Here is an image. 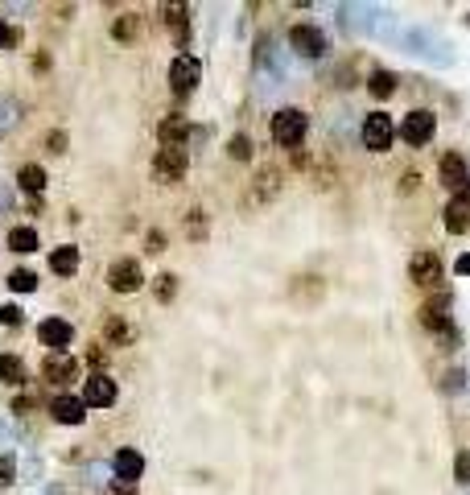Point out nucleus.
I'll use <instances>...</instances> for the list:
<instances>
[{"label": "nucleus", "mask_w": 470, "mask_h": 495, "mask_svg": "<svg viewBox=\"0 0 470 495\" xmlns=\"http://www.w3.org/2000/svg\"><path fill=\"white\" fill-rule=\"evenodd\" d=\"M306 128H309V120L302 108H285V112H277L273 116V141L281 144V149H297V144L306 141Z\"/></svg>", "instance_id": "1"}, {"label": "nucleus", "mask_w": 470, "mask_h": 495, "mask_svg": "<svg viewBox=\"0 0 470 495\" xmlns=\"http://www.w3.org/2000/svg\"><path fill=\"white\" fill-rule=\"evenodd\" d=\"M17 178H21V186L29 190V194H42V190H46V169H42V165H21Z\"/></svg>", "instance_id": "23"}, {"label": "nucleus", "mask_w": 470, "mask_h": 495, "mask_svg": "<svg viewBox=\"0 0 470 495\" xmlns=\"http://www.w3.org/2000/svg\"><path fill=\"white\" fill-rule=\"evenodd\" d=\"M137 25H141V17H137V13H124V17L112 25V33H116L120 42H132V38H137Z\"/></svg>", "instance_id": "26"}, {"label": "nucleus", "mask_w": 470, "mask_h": 495, "mask_svg": "<svg viewBox=\"0 0 470 495\" xmlns=\"http://www.w3.org/2000/svg\"><path fill=\"white\" fill-rule=\"evenodd\" d=\"M198 79H202V67H198V58H190V54H178L173 58V67H169V83H173V91L186 95L198 87Z\"/></svg>", "instance_id": "10"}, {"label": "nucleus", "mask_w": 470, "mask_h": 495, "mask_svg": "<svg viewBox=\"0 0 470 495\" xmlns=\"http://www.w3.org/2000/svg\"><path fill=\"white\" fill-rule=\"evenodd\" d=\"M13 42H17V29H13L8 21H0V50H4V46H13Z\"/></svg>", "instance_id": "31"}, {"label": "nucleus", "mask_w": 470, "mask_h": 495, "mask_svg": "<svg viewBox=\"0 0 470 495\" xmlns=\"http://www.w3.org/2000/svg\"><path fill=\"white\" fill-rule=\"evenodd\" d=\"M458 479H462V483L470 479V454H458Z\"/></svg>", "instance_id": "34"}, {"label": "nucleus", "mask_w": 470, "mask_h": 495, "mask_svg": "<svg viewBox=\"0 0 470 495\" xmlns=\"http://www.w3.org/2000/svg\"><path fill=\"white\" fill-rule=\"evenodd\" d=\"M50 144H54V153H62V144H67V137H62V132H50Z\"/></svg>", "instance_id": "37"}, {"label": "nucleus", "mask_w": 470, "mask_h": 495, "mask_svg": "<svg viewBox=\"0 0 470 495\" xmlns=\"http://www.w3.org/2000/svg\"><path fill=\"white\" fill-rule=\"evenodd\" d=\"M186 169H190V153H186V149H157V157H153V178H157L161 186L178 182Z\"/></svg>", "instance_id": "4"}, {"label": "nucleus", "mask_w": 470, "mask_h": 495, "mask_svg": "<svg viewBox=\"0 0 470 495\" xmlns=\"http://www.w3.org/2000/svg\"><path fill=\"white\" fill-rule=\"evenodd\" d=\"M108 495H137V487H128V483H120V487H108Z\"/></svg>", "instance_id": "36"}, {"label": "nucleus", "mask_w": 470, "mask_h": 495, "mask_svg": "<svg viewBox=\"0 0 470 495\" xmlns=\"http://www.w3.org/2000/svg\"><path fill=\"white\" fill-rule=\"evenodd\" d=\"M0 326H21V309L17 306H0Z\"/></svg>", "instance_id": "30"}, {"label": "nucleus", "mask_w": 470, "mask_h": 495, "mask_svg": "<svg viewBox=\"0 0 470 495\" xmlns=\"http://www.w3.org/2000/svg\"><path fill=\"white\" fill-rule=\"evenodd\" d=\"M367 91L376 95V99H388V95L396 91V74H388V71H376V74H372V83H367Z\"/></svg>", "instance_id": "24"}, {"label": "nucleus", "mask_w": 470, "mask_h": 495, "mask_svg": "<svg viewBox=\"0 0 470 495\" xmlns=\"http://www.w3.org/2000/svg\"><path fill=\"white\" fill-rule=\"evenodd\" d=\"M157 137L165 141V149H182V144H186V137H190V124L182 116H169V120H161Z\"/></svg>", "instance_id": "19"}, {"label": "nucleus", "mask_w": 470, "mask_h": 495, "mask_svg": "<svg viewBox=\"0 0 470 495\" xmlns=\"http://www.w3.org/2000/svg\"><path fill=\"white\" fill-rule=\"evenodd\" d=\"M83 404H91V409H112V404H116V380L103 376V372L87 376L83 380Z\"/></svg>", "instance_id": "8"}, {"label": "nucleus", "mask_w": 470, "mask_h": 495, "mask_svg": "<svg viewBox=\"0 0 470 495\" xmlns=\"http://www.w3.org/2000/svg\"><path fill=\"white\" fill-rule=\"evenodd\" d=\"M446 227L454 232V236H462V232H470V194H454L446 207Z\"/></svg>", "instance_id": "17"}, {"label": "nucleus", "mask_w": 470, "mask_h": 495, "mask_svg": "<svg viewBox=\"0 0 470 495\" xmlns=\"http://www.w3.org/2000/svg\"><path fill=\"white\" fill-rule=\"evenodd\" d=\"M186 236L190 239H207V211H202V207L186 211Z\"/></svg>", "instance_id": "25"}, {"label": "nucleus", "mask_w": 470, "mask_h": 495, "mask_svg": "<svg viewBox=\"0 0 470 495\" xmlns=\"http://www.w3.org/2000/svg\"><path fill=\"white\" fill-rule=\"evenodd\" d=\"M50 413H54V421H58V425H83L87 404H83V397H54Z\"/></svg>", "instance_id": "16"}, {"label": "nucleus", "mask_w": 470, "mask_h": 495, "mask_svg": "<svg viewBox=\"0 0 470 495\" xmlns=\"http://www.w3.org/2000/svg\"><path fill=\"white\" fill-rule=\"evenodd\" d=\"M8 248L21 252V256L38 252V232H33V227H8Z\"/></svg>", "instance_id": "20"}, {"label": "nucleus", "mask_w": 470, "mask_h": 495, "mask_svg": "<svg viewBox=\"0 0 470 495\" xmlns=\"http://www.w3.org/2000/svg\"><path fill=\"white\" fill-rule=\"evenodd\" d=\"M227 153H231L235 161H248V157H252V141H248V137L239 132V137H231V144H227Z\"/></svg>", "instance_id": "29"}, {"label": "nucleus", "mask_w": 470, "mask_h": 495, "mask_svg": "<svg viewBox=\"0 0 470 495\" xmlns=\"http://www.w3.org/2000/svg\"><path fill=\"white\" fill-rule=\"evenodd\" d=\"M103 334H108V338H112L116 347H128V343H132V326H128L124 318H116V314H112V318L103 322Z\"/></svg>", "instance_id": "22"}, {"label": "nucleus", "mask_w": 470, "mask_h": 495, "mask_svg": "<svg viewBox=\"0 0 470 495\" xmlns=\"http://www.w3.org/2000/svg\"><path fill=\"white\" fill-rule=\"evenodd\" d=\"M281 190H285V169L281 165H260L256 178H252V190H248V198H243V207H264V203H273Z\"/></svg>", "instance_id": "2"}, {"label": "nucleus", "mask_w": 470, "mask_h": 495, "mask_svg": "<svg viewBox=\"0 0 470 495\" xmlns=\"http://www.w3.org/2000/svg\"><path fill=\"white\" fill-rule=\"evenodd\" d=\"M38 338H42L54 355H67V347L74 343V326L67 318H46V322L38 326Z\"/></svg>", "instance_id": "9"}, {"label": "nucleus", "mask_w": 470, "mask_h": 495, "mask_svg": "<svg viewBox=\"0 0 470 495\" xmlns=\"http://www.w3.org/2000/svg\"><path fill=\"white\" fill-rule=\"evenodd\" d=\"M108 285L116 289V293H137L144 285V268L141 260L124 256V260H112V268H108Z\"/></svg>", "instance_id": "5"}, {"label": "nucleus", "mask_w": 470, "mask_h": 495, "mask_svg": "<svg viewBox=\"0 0 470 495\" xmlns=\"http://www.w3.org/2000/svg\"><path fill=\"white\" fill-rule=\"evenodd\" d=\"M173 293H178V277L173 273H161L157 277V302H173Z\"/></svg>", "instance_id": "28"}, {"label": "nucleus", "mask_w": 470, "mask_h": 495, "mask_svg": "<svg viewBox=\"0 0 470 495\" xmlns=\"http://www.w3.org/2000/svg\"><path fill=\"white\" fill-rule=\"evenodd\" d=\"M433 128H437V116H433V112H425V108H417V112H408V116H404L400 137L413 144V149H421V144L433 141Z\"/></svg>", "instance_id": "6"}, {"label": "nucleus", "mask_w": 470, "mask_h": 495, "mask_svg": "<svg viewBox=\"0 0 470 495\" xmlns=\"http://www.w3.org/2000/svg\"><path fill=\"white\" fill-rule=\"evenodd\" d=\"M144 252H165V236L161 232H149V248Z\"/></svg>", "instance_id": "33"}, {"label": "nucleus", "mask_w": 470, "mask_h": 495, "mask_svg": "<svg viewBox=\"0 0 470 495\" xmlns=\"http://www.w3.org/2000/svg\"><path fill=\"white\" fill-rule=\"evenodd\" d=\"M289 42L297 46V54H306V58H318V54L326 50L322 29H314V25H293V29H289Z\"/></svg>", "instance_id": "14"}, {"label": "nucleus", "mask_w": 470, "mask_h": 495, "mask_svg": "<svg viewBox=\"0 0 470 495\" xmlns=\"http://www.w3.org/2000/svg\"><path fill=\"white\" fill-rule=\"evenodd\" d=\"M437 169H442V186H446L449 194H466V186H470V173H466V161H462L458 153H446Z\"/></svg>", "instance_id": "11"}, {"label": "nucleus", "mask_w": 470, "mask_h": 495, "mask_svg": "<svg viewBox=\"0 0 470 495\" xmlns=\"http://www.w3.org/2000/svg\"><path fill=\"white\" fill-rule=\"evenodd\" d=\"M0 380H4V384H13V388L25 384V363L17 359V355H0Z\"/></svg>", "instance_id": "21"}, {"label": "nucleus", "mask_w": 470, "mask_h": 495, "mask_svg": "<svg viewBox=\"0 0 470 495\" xmlns=\"http://www.w3.org/2000/svg\"><path fill=\"white\" fill-rule=\"evenodd\" d=\"M42 380L46 384H71V380H79V359H71V355H50L46 363H42Z\"/></svg>", "instance_id": "13"}, {"label": "nucleus", "mask_w": 470, "mask_h": 495, "mask_svg": "<svg viewBox=\"0 0 470 495\" xmlns=\"http://www.w3.org/2000/svg\"><path fill=\"white\" fill-rule=\"evenodd\" d=\"M50 273H58V277H74V273H79V248H74V244L54 248V252H50Z\"/></svg>", "instance_id": "18"}, {"label": "nucleus", "mask_w": 470, "mask_h": 495, "mask_svg": "<svg viewBox=\"0 0 470 495\" xmlns=\"http://www.w3.org/2000/svg\"><path fill=\"white\" fill-rule=\"evenodd\" d=\"M0 483H13V458L0 454Z\"/></svg>", "instance_id": "32"}, {"label": "nucleus", "mask_w": 470, "mask_h": 495, "mask_svg": "<svg viewBox=\"0 0 470 495\" xmlns=\"http://www.w3.org/2000/svg\"><path fill=\"white\" fill-rule=\"evenodd\" d=\"M392 137H396V128H392L388 112H372V116L363 120V144H367L372 153H384V149L392 144Z\"/></svg>", "instance_id": "7"}, {"label": "nucleus", "mask_w": 470, "mask_h": 495, "mask_svg": "<svg viewBox=\"0 0 470 495\" xmlns=\"http://www.w3.org/2000/svg\"><path fill=\"white\" fill-rule=\"evenodd\" d=\"M446 309H449V293H446V289H437V293H433V297L421 306V326L437 330V334H446V330H449Z\"/></svg>", "instance_id": "12"}, {"label": "nucleus", "mask_w": 470, "mask_h": 495, "mask_svg": "<svg viewBox=\"0 0 470 495\" xmlns=\"http://www.w3.org/2000/svg\"><path fill=\"white\" fill-rule=\"evenodd\" d=\"M417 182H421V178H417V173H404V178H400V190H404V194H408V190H417Z\"/></svg>", "instance_id": "35"}, {"label": "nucleus", "mask_w": 470, "mask_h": 495, "mask_svg": "<svg viewBox=\"0 0 470 495\" xmlns=\"http://www.w3.org/2000/svg\"><path fill=\"white\" fill-rule=\"evenodd\" d=\"M408 277H413V285H421V289H442V256L437 252H429V248H421L417 256L408 260Z\"/></svg>", "instance_id": "3"}, {"label": "nucleus", "mask_w": 470, "mask_h": 495, "mask_svg": "<svg viewBox=\"0 0 470 495\" xmlns=\"http://www.w3.org/2000/svg\"><path fill=\"white\" fill-rule=\"evenodd\" d=\"M8 289H17V293H33V289H38V277H33L29 268H17V273H8Z\"/></svg>", "instance_id": "27"}, {"label": "nucleus", "mask_w": 470, "mask_h": 495, "mask_svg": "<svg viewBox=\"0 0 470 495\" xmlns=\"http://www.w3.org/2000/svg\"><path fill=\"white\" fill-rule=\"evenodd\" d=\"M112 462H116V479H120V483L137 487V479L144 474V458H141V454H137L132 446H124V450H116V458H112Z\"/></svg>", "instance_id": "15"}]
</instances>
